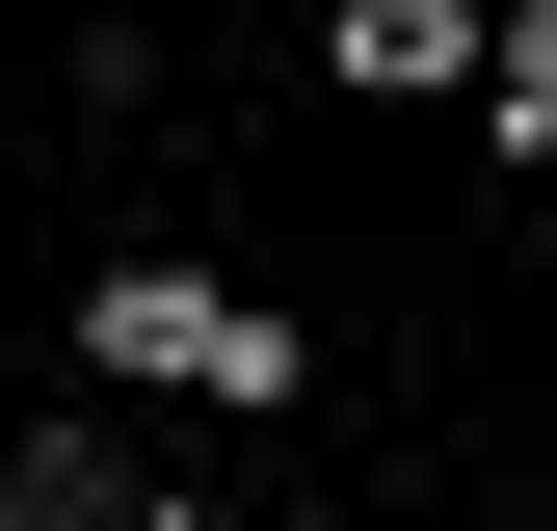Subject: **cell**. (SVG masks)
Here are the masks:
<instances>
[{"label":"cell","mask_w":557,"mask_h":531,"mask_svg":"<svg viewBox=\"0 0 557 531\" xmlns=\"http://www.w3.org/2000/svg\"><path fill=\"white\" fill-rule=\"evenodd\" d=\"M319 53L372 107H425V81H505V27H478V0H319Z\"/></svg>","instance_id":"cell-1"},{"label":"cell","mask_w":557,"mask_h":531,"mask_svg":"<svg viewBox=\"0 0 557 531\" xmlns=\"http://www.w3.org/2000/svg\"><path fill=\"white\" fill-rule=\"evenodd\" d=\"M81 346H107V372H133V398H160V372H186V346H213V266H107V293H81Z\"/></svg>","instance_id":"cell-2"},{"label":"cell","mask_w":557,"mask_h":531,"mask_svg":"<svg viewBox=\"0 0 557 531\" xmlns=\"http://www.w3.org/2000/svg\"><path fill=\"white\" fill-rule=\"evenodd\" d=\"M478 107H505V160H557V0H505V81Z\"/></svg>","instance_id":"cell-3"}]
</instances>
